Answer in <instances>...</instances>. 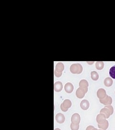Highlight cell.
Wrapping results in <instances>:
<instances>
[{"label": "cell", "mask_w": 115, "mask_h": 130, "mask_svg": "<svg viewBox=\"0 0 115 130\" xmlns=\"http://www.w3.org/2000/svg\"><path fill=\"white\" fill-rule=\"evenodd\" d=\"M83 70V66L80 64H74L70 67V71L73 74H81Z\"/></svg>", "instance_id": "1"}, {"label": "cell", "mask_w": 115, "mask_h": 130, "mask_svg": "<svg viewBox=\"0 0 115 130\" xmlns=\"http://www.w3.org/2000/svg\"><path fill=\"white\" fill-rule=\"evenodd\" d=\"M71 106V102L69 99H66L60 105V108L63 112H66Z\"/></svg>", "instance_id": "2"}, {"label": "cell", "mask_w": 115, "mask_h": 130, "mask_svg": "<svg viewBox=\"0 0 115 130\" xmlns=\"http://www.w3.org/2000/svg\"><path fill=\"white\" fill-rule=\"evenodd\" d=\"M99 101L101 104L106 106L111 105L112 103V98L109 95H107L104 99H99Z\"/></svg>", "instance_id": "3"}, {"label": "cell", "mask_w": 115, "mask_h": 130, "mask_svg": "<svg viewBox=\"0 0 115 130\" xmlns=\"http://www.w3.org/2000/svg\"><path fill=\"white\" fill-rule=\"evenodd\" d=\"M106 116L104 114L100 113L96 117V122L98 124H103L106 122Z\"/></svg>", "instance_id": "4"}, {"label": "cell", "mask_w": 115, "mask_h": 130, "mask_svg": "<svg viewBox=\"0 0 115 130\" xmlns=\"http://www.w3.org/2000/svg\"><path fill=\"white\" fill-rule=\"evenodd\" d=\"M71 123L79 124L81 122V117L79 114L74 113L73 114L71 118Z\"/></svg>", "instance_id": "5"}, {"label": "cell", "mask_w": 115, "mask_h": 130, "mask_svg": "<svg viewBox=\"0 0 115 130\" xmlns=\"http://www.w3.org/2000/svg\"><path fill=\"white\" fill-rule=\"evenodd\" d=\"M86 93L84 89L80 87L76 91V95L78 98L82 99L84 97Z\"/></svg>", "instance_id": "6"}, {"label": "cell", "mask_w": 115, "mask_h": 130, "mask_svg": "<svg viewBox=\"0 0 115 130\" xmlns=\"http://www.w3.org/2000/svg\"><path fill=\"white\" fill-rule=\"evenodd\" d=\"M107 95L106 91L104 89L100 88L97 92V96L99 99H104Z\"/></svg>", "instance_id": "7"}, {"label": "cell", "mask_w": 115, "mask_h": 130, "mask_svg": "<svg viewBox=\"0 0 115 130\" xmlns=\"http://www.w3.org/2000/svg\"><path fill=\"white\" fill-rule=\"evenodd\" d=\"M89 84L88 82L85 79H82L79 82V86L80 88H83L85 90L86 93L88 92V87Z\"/></svg>", "instance_id": "8"}, {"label": "cell", "mask_w": 115, "mask_h": 130, "mask_svg": "<svg viewBox=\"0 0 115 130\" xmlns=\"http://www.w3.org/2000/svg\"><path fill=\"white\" fill-rule=\"evenodd\" d=\"M64 90L67 93L70 94L73 92L74 90V87L71 83L68 82L65 85Z\"/></svg>", "instance_id": "9"}, {"label": "cell", "mask_w": 115, "mask_h": 130, "mask_svg": "<svg viewBox=\"0 0 115 130\" xmlns=\"http://www.w3.org/2000/svg\"><path fill=\"white\" fill-rule=\"evenodd\" d=\"M89 102L86 100H82L80 104V107L83 110H87L89 108Z\"/></svg>", "instance_id": "10"}, {"label": "cell", "mask_w": 115, "mask_h": 130, "mask_svg": "<svg viewBox=\"0 0 115 130\" xmlns=\"http://www.w3.org/2000/svg\"><path fill=\"white\" fill-rule=\"evenodd\" d=\"M63 88V84L60 81L56 82L54 84V89L56 92H60Z\"/></svg>", "instance_id": "11"}, {"label": "cell", "mask_w": 115, "mask_h": 130, "mask_svg": "<svg viewBox=\"0 0 115 130\" xmlns=\"http://www.w3.org/2000/svg\"><path fill=\"white\" fill-rule=\"evenodd\" d=\"M65 118L63 114L58 113L56 116V120L58 123H63L65 122Z\"/></svg>", "instance_id": "12"}, {"label": "cell", "mask_w": 115, "mask_h": 130, "mask_svg": "<svg viewBox=\"0 0 115 130\" xmlns=\"http://www.w3.org/2000/svg\"><path fill=\"white\" fill-rule=\"evenodd\" d=\"M100 113H102V114H104L106 116L107 119L109 118V117L111 115V113H110V112L108 108H102L101 110Z\"/></svg>", "instance_id": "13"}, {"label": "cell", "mask_w": 115, "mask_h": 130, "mask_svg": "<svg viewBox=\"0 0 115 130\" xmlns=\"http://www.w3.org/2000/svg\"><path fill=\"white\" fill-rule=\"evenodd\" d=\"M113 81L112 79L110 77L107 78L104 80V84L107 87L111 86L113 84Z\"/></svg>", "instance_id": "14"}, {"label": "cell", "mask_w": 115, "mask_h": 130, "mask_svg": "<svg viewBox=\"0 0 115 130\" xmlns=\"http://www.w3.org/2000/svg\"><path fill=\"white\" fill-rule=\"evenodd\" d=\"M64 69V65L62 63H58L56 65V68H55V70L58 72L62 73Z\"/></svg>", "instance_id": "15"}, {"label": "cell", "mask_w": 115, "mask_h": 130, "mask_svg": "<svg viewBox=\"0 0 115 130\" xmlns=\"http://www.w3.org/2000/svg\"><path fill=\"white\" fill-rule=\"evenodd\" d=\"M109 126V122L107 120L106 122L103 124H98V127L99 129H101L102 130H107Z\"/></svg>", "instance_id": "16"}, {"label": "cell", "mask_w": 115, "mask_h": 130, "mask_svg": "<svg viewBox=\"0 0 115 130\" xmlns=\"http://www.w3.org/2000/svg\"><path fill=\"white\" fill-rule=\"evenodd\" d=\"M91 77L93 80H97L99 79V75L97 72L95 71H92L91 73Z\"/></svg>", "instance_id": "17"}, {"label": "cell", "mask_w": 115, "mask_h": 130, "mask_svg": "<svg viewBox=\"0 0 115 130\" xmlns=\"http://www.w3.org/2000/svg\"><path fill=\"white\" fill-rule=\"evenodd\" d=\"M96 66L97 69L102 70L103 69L104 66V63L102 61H97L96 63Z\"/></svg>", "instance_id": "18"}, {"label": "cell", "mask_w": 115, "mask_h": 130, "mask_svg": "<svg viewBox=\"0 0 115 130\" xmlns=\"http://www.w3.org/2000/svg\"><path fill=\"white\" fill-rule=\"evenodd\" d=\"M109 75L113 79H115V65L111 67L109 70Z\"/></svg>", "instance_id": "19"}, {"label": "cell", "mask_w": 115, "mask_h": 130, "mask_svg": "<svg viewBox=\"0 0 115 130\" xmlns=\"http://www.w3.org/2000/svg\"><path fill=\"white\" fill-rule=\"evenodd\" d=\"M70 128L71 130H78L79 129V124L71 123L70 124Z\"/></svg>", "instance_id": "20"}, {"label": "cell", "mask_w": 115, "mask_h": 130, "mask_svg": "<svg viewBox=\"0 0 115 130\" xmlns=\"http://www.w3.org/2000/svg\"><path fill=\"white\" fill-rule=\"evenodd\" d=\"M105 108H107L109 110V111L110 112V113H111V115H112L113 114V113H114V108H113V107L112 106L108 105V106H105Z\"/></svg>", "instance_id": "21"}, {"label": "cell", "mask_w": 115, "mask_h": 130, "mask_svg": "<svg viewBox=\"0 0 115 130\" xmlns=\"http://www.w3.org/2000/svg\"><path fill=\"white\" fill-rule=\"evenodd\" d=\"M54 74L55 75V76L57 78H59L60 77L61 75H62V73H59V72H57L56 71H54Z\"/></svg>", "instance_id": "22"}, {"label": "cell", "mask_w": 115, "mask_h": 130, "mask_svg": "<svg viewBox=\"0 0 115 130\" xmlns=\"http://www.w3.org/2000/svg\"><path fill=\"white\" fill-rule=\"evenodd\" d=\"M94 128H95L94 126H88L87 128H86V130H93Z\"/></svg>", "instance_id": "23"}, {"label": "cell", "mask_w": 115, "mask_h": 130, "mask_svg": "<svg viewBox=\"0 0 115 130\" xmlns=\"http://www.w3.org/2000/svg\"><path fill=\"white\" fill-rule=\"evenodd\" d=\"M54 130H60V129H59L58 128H56V129H55Z\"/></svg>", "instance_id": "24"}, {"label": "cell", "mask_w": 115, "mask_h": 130, "mask_svg": "<svg viewBox=\"0 0 115 130\" xmlns=\"http://www.w3.org/2000/svg\"><path fill=\"white\" fill-rule=\"evenodd\" d=\"M93 130H97V129L96 128H94V129H93Z\"/></svg>", "instance_id": "25"}, {"label": "cell", "mask_w": 115, "mask_h": 130, "mask_svg": "<svg viewBox=\"0 0 115 130\" xmlns=\"http://www.w3.org/2000/svg\"><path fill=\"white\" fill-rule=\"evenodd\" d=\"M101 130V129H99V130Z\"/></svg>", "instance_id": "26"}]
</instances>
